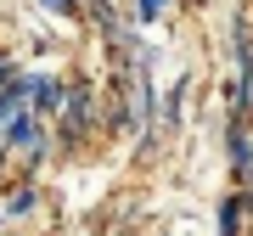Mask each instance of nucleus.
Instances as JSON below:
<instances>
[{
  "instance_id": "obj_5",
  "label": "nucleus",
  "mask_w": 253,
  "mask_h": 236,
  "mask_svg": "<svg viewBox=\"0 0 253 236\" xmlns=\"http://www.w3.org/2000/svg\"><path fill=\"white\" fill-rule=\"evenodd\" d=\"M135 11H141V17H146V23H152V17H158V11H163V6H158V0H141V6H135Z\"/></svg>"
},
{
  "instance_id": "obj_3",
  "label": "nucleus",
  "mask_w": 253,
  "mask_h": 236,
  "mask_svg": "<svg viewBox=\"0 0 253 236\" xmlns=\"http://www.w3.org/2000/svg\"><path fill=\"white\" fill-rule=\"evenodd\" d=\"M231 157H236V169H248V163H253V157H248V135H242V129H231Z\"/></svg>"
},
{
  "instance_id": "obj_2",
  "label": "nucleus",
  "mask_w": 253,
  "mask_h": 236,
  "mask_svg": "<svg viewBox=\"0 0 253 236\" xmlns=\"http://www.w3.org/2000/svg\"><path fill=\"white\" fill-rule=\"evenodd\" d=\"M28 96H34V107H40V113H51V107H62V90H56L51 79H28Z\"/></svg>"
},
{
  "instance_id": "obj_4",
  "label": "nucleus",
  "mask_w": 253,
  "mask_h": 236,
  "mask_svg": "<svg viewBox=\"0 0 253 236\" xmlns=\"http://www.w3.org/2000/svg\"><path fill=\"white\" fill-rule=\"evenodd\" d=\"M219 225H225L219 236H236V225H242V208H236V202H225V208H219Z\"/></svg>"
},
{
  "instance_id": "obj_1",
  "label": "nucleus",
  "mask_w": 253,
  "mask_h": 236,
  "mask_svg": "<svg viewBox=\"0 0 253 236\" xmlns=\"http://www.w3.org/2000/svg\"><path fill=\"white\" fill-rule=\"evenodd\" d=\"M6 135L17 141V146H28V152H40V129H34L28 113H6Z\"/></svg>"
}]
</instances>
